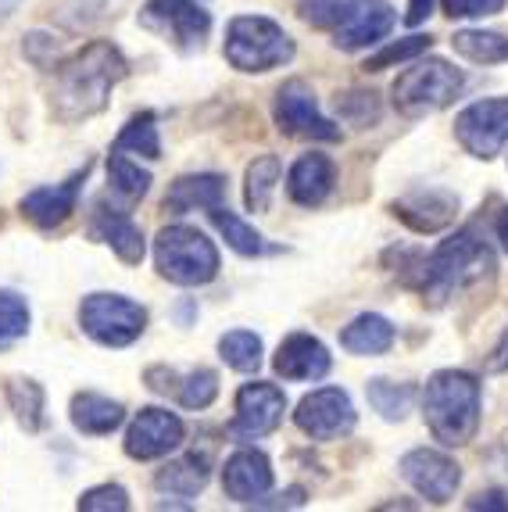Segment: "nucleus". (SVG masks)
I'll use <instances>...</instances> for the list:
<instances>
[{"label":"nucleus","mask_w":508,"mask_h":512,"mask_svg":"<svg viewBox=\"0 0 508 512\" xmlns=\"http://www.w3.org/2000/svg\"><path fill=\"white\" fill-rule=\"evenodd\" d=\"M129 65L122 51L111 40L86 43L83 51L65 58L54 69V90H51V111L54 119L72 126V122L94 119L108 108L111 90L126 79Z\"/></svg>","instance_id":"nucleus-1"},{"label":"nucleus","mask_w":508,"mask_h":512,"mask_svg":"<svg viewBox=\"0 0 508 512\" xmlns=\"http://www.w3.org/2000/svg\"><path fill=\"white\" fill-rule=\"evenodd\" d=\"M494 251L487 248V240L466 226L455 237H448L441 248H433L423 262V276H419V291L430 298L433 308L448 305L451 298L476 287H491L494 283Z\"/></svg>","instance_id":"nucleus-2"},{"label":"nucleus","mask_w":508,"mask_h":512,"mask_svg":"<svg viewBox=\"0 0 508 512\" xmlns=\"http://www.w3.org/2000/svg\"><path fill=\"white\" fill-rule=\"evenodd\" d=\"M483 387L466 369H441L430 376L423 391V416L426 427L444 448H462L480 430Z\"/></svg>","instance_id":"nucleus-3"},{"label":"nucleus","mask_w":508,"mask_h":512,"mask_svg":"<svg viewBox=\"0 0 508 512\" xmlns=\"http://www.w3.org/2000/svg\"><path fill=\"white\" fill-rule=\"evenodd\" d=\"M154 265L176 287H204L219 276V248L194 226H165L154 237Z\"/></svg>","instance_id":"nucleus-4"},{"label":"nucleus","mask_w":508,"mask_h":512,"mask_svg":"<svg viewBox=\"0 0 508 512\" xmlns=\"http://www.w3.org/2000/svg\"><path fill=\"white\" fill-rule=\"evenodd\" d=\"M297 54L290 33L265 15H237L226 26V61L237 72H272Z\"/></svg>","instance_id":"nucleus-5"},{"label":"nucleus","mask_w":508,"mask_h":512,"mask_svg":"<svg viewBox=\"0 0 508 512\" xmlns=\"http://www.w3.org/2000/svg\"><path fill=\"white\" fill-rule=\"evenodd\" d=\"M462 86H466V76L455 65H448L444 58H426L415 61L412 69H405L394 79L390 97L405 119H426L433 111L455 104Z\"/></svg>","instance_id":"nucleus-6"},{"label":"nucleus","mask_w":508,"mask_h":512,"mask_svg":"<svg viewBox=\"0 0 508 512\" xmlns=\"http://www.w3.org/2000/svg\"><path fill=\"white\" fill-rule=\"evenodd\" d=\"M79 326L101 348H129L147 330V308L122 294H90L79 305Z\"/></svg>","instance_id":"nucleus-7"},{"label":"nucleus","mask_w":508,"mask_h":512,"mask_svg":"<svg viewBox=\"0 0 508 512\" xmlns=\"http://www.w3.org/2000/svg\"><path fill=\"white\" fill-rule=\"evenodd\" d=\"M140 26L172 40L179 51H197L212 33V15L197 0H147L140 11Z\"/></svg>","instance_id":"nucleus-8"},{"label":"nucleus","mask_w":508,"mask_h":512,"mask_svg":"<svg viewBox=\"0 0 508 512\" xmlns=\"http://www.w3.org/2000/svg\"><path fill=\"white\" fill-rule=\"evenodd\" d=\"M272 111H276V126H280L287 137L322 140V144H337L340 140V126L319 111V101H315L312 86H308L305 79L283 83Z\"/></svg>","instance_id":"nucleus-9"},{"label":"nucleus","mask_w":508,"mask_h":512,"mask_svg":"<svg viewBox=\"0 0 508 512\" xmlns=\"http://www.w3.org/2000/svg\"><path fill=\"white\" fill-rule=\"evenodd\" d=\"M455 137L473 158L491 162L494 154L508 144V97H491V101H476L458 111Z\"/></svg>","instance_id":"nucleus-10"},{"label":"nucleus","mask_w":508,"mask_h":512,"mask_svg":"<svg viewBox=\"0 0 508 512\" xmlns=\"http://www.w3.org/2000/svg\"><path fill=\"white\" fill-rule=\"evenodd\" d=\"M355 405H351L348 391L340 387H319V391L305 394L294 412V423L301 434L312 441H337L355 430Z\"/></svg>","instance_id":"nucleus-11"},{"label":"nucleus","mask_w":508,"mask_h":512,"mask_svg":"<svg viewBox=\"0 0 508 512\" xmlns=\"http://www.w3.org/2000/svg\"><path fill=\"white\" fill-rule=\"evenodd\" d=\"M398 470L412 484L415 495H423L433 505H448L462 484V466L437 448H415L398 462Z\"/></svg>","instance_id":"nucleus-12"},{"label":"nucleus","mask_w":508,"mask_h":512,"mask_svg":"<svg viewBox=\"0 0 508 512\" xmlns=\"http://www.w3.org/2000/svg\"><path fill=\"white\" fill-rule=\"evenodd\" d=\"M283 412H287V394H283L276 384L251 380V384L240 387L237 416H233L229 430H233L240 441H254V437H265L280 427Z\"/></svg>","instance_id":"nucleus-13"},{"label":"nucleus","mask_w":508,"mask_h":512,"mask_svg":"<svg viewBox=\"0 0 508 512\" xmlns=\"http://www.w3.org/2000/svg\"><path fill=\"white\" fill-rule=\"evenodd\" d=\"M187 437L183 419L169 409H140L126 430V455L136 462H151L176 452Z\"/></svg>","instance_id":"nucleus-14"},{"label":"nucleus","mask_w":508,"mask_h":512,"mask_svg":"<svg viewBox=\"0 0 508 512\" xmlns=\"http://www.w3.org/2000/svg\"><path fill=\"white\" fill-rule=\"evenodd\" d=\"M222 491L240 505H258L272 491V462L258 448H240L222 466Z\"/></svg>","instance_id":"nucleus-15"},{"label":"nucleus","mask_w":508,"mask_h":512,"mask_svg":"<svg viewBox=\"0 0 508 512\" xmlns=\"http://www.w3.org/2000/svg\"><path fill=\"white\" fill-rule=\"evenodd\" d=\"M86 176H90V162H86L79 172H72L65 183L29 190V194L22 197V205H18V208H22V215H26L33 226H40V230H54V226H61L68 215L76 212L79 190H83Z\"/></svg>","instance_id":"nucleus-16"},{"label":"nucleus","mask_w":508,"mask_h":512,"mask_svg":"<svg viewBox=\"0 0 508 512\" xmlns=\"http://www.w3.org/2000/svg\"><path fill=\"white\" fill-rule=\"evenodd\" d=\"M272 366H276V373H280L283 380L305 384V380H322V376L330 373L333 359L319 337H312V333H290L287 341L276 348Z\"/></svg>","instance_id":"nucleus-17"},{"label":"nucleus","mask_w":508,"mask_h":512,"mask_svg":"<svg viewBox=\"0 0 508 512\" xmlns=\"http://www.w3.org/2000/svg\"><path fill=\"white\" fill-rule=\"evenodd\" d=\"M390 212L398 215L405 226H412L415 233H437L444 226H451L458 215V197L448 190H412V194L398 197Z\"/></svg>","instance_id":"nucleus-18"},{"label":"nucleus","mask_w":508,"mask_h":512,"mask_svg":"<svg viewBox=\"0 0 508 512\" xmlns=\"http://www.w3.org/2000/svg\"><path fill=\"white\" fill-rule=\"evenodd\" d=\"M333 187H337V162L322 151L301 154L287 176L290 201L301 208H319L333 194Z\"/></svg>","instance_id":"nucleus-19"},{"label":"nucleus","mask_w":508,"mask_h":512,"mask_svg":"<svg viewBox=\"0 0 508 512\" xmlns=\"http://www.w3.org/2000/svg\"><path fill=\"white\" fill-rule=\"evenodd\" d=\"M90 233H94L97 240H104L126 265L144 262V251H147L144 233H140V226H136L126 212H119V208H108L104 201H97L94 219H90Z\"/></svg>","instance_id":"nucleus-20"},{"label":"nucleus","mask_w":508,"mask_h":512,"mask_svg":"<svg viewBox=\"0 0 508 512\" xmlns=\"http://www.w3.org/2000/svg\"><path fill=\"white\" fill-rule=\"evenodd\" d=\"M394 8L390 4H365L362 11H355V15L344 22V26L333 29V43H337L340 51H365V47H373V43H380L383 36L394 29Z\"/></svg>","instance_id":"nucleus-21"},{"label":"nucleus","mask_w":508,"mask_h":512,"mask_svg":"<svg viewBox=\"0 0 508 512\" xmlns=\"http://www.w3.org/2000/svg\"><path fill=\"white\" fill-rule=\"evenodd\" d=\"M226 201V180L215 172H201V176H179L165 194V212L169 215H187L194 208L212 212L215 205Z\"/></svg>","instance_id":"nucleus-22"},{"label":"nucleus","mask_w":508,"mask_h":512,"mask_svg":"<svg viewBox=\"0 0 508 512\" xmlns=\"http://www.w3.org/2000/svg\"><path fill=\"white\" fill-rule=\"evenodd\" d=\"M208 480H212V462H208V455L190 452L154 473V491L169 498H197L204 487H208Z\"/></svg>","instance_id":"nucleus-23"},{"label":"nucleus","mask_w":508,"mask_h":512,"mask_svg":"<svg viewBox=\"0 0 508 512\" xmlns=\"http://www.w3.org/2000/svg\"><path fill=\"white\" fill-rule=\"evenodd\" d=\"M72 423H76L79 434L108 437L111 430H119L126 423V409L119 402L104 398V394L83 391L72 398Z\"/></svg>","instance_id":"nucleus-24"},{"label":"nucleus","mask_w":508,"mask_h":512,"mask_svg":"<svg viewBox=\"0 0 508 512\" xmlns=\"http://www.w3.org/2000/svg\"><path fill=\"white\" fill-rule=\"evenodd\" d=\"M340 348L351 355H387L394 348V326L376 312H362L340 330Z\"/></svg>","instance_id":"nucleus-25"},{"label":"nucleus","mask_w":508,"mask_h":512,"mask_svg":"<svg viewBox=\"0 0 508 512\" xmlns=\"http://www.w3.org/2000/svg\"><path fill=\"white\" fill-rule=\"evenodd\" d=\"M4 394H8V405H11V412H15L18 423H22V430L36 434V430L47 423V398H43V387L36 384V380L11 376Z\"/></svg>","instance_id":"nucleus-26"},{"label":"nucleus","mask_w":508,"mask_h":512,"mask_svg":"<svg viewBox=\"0 0 508 512\" xmlns=\"http://www.w3.org/2000/svg\"><path fill=\"white\" fill-rule=\"evenodd\" d=\"M212 222L215 226H219V233L222 237H226V244L233 251H237V255H244V258H258V255H269V244H265V237L258 230H254V226H247L244 219H240L237 212H229L226 205H215L212 212Z\"/></svg>","instance_id":"nucleus-27"},{"label":"nucleus","mask_w":508,"mask_h":512,"mask_svg":"<svg viewBox=\"0 0 508 512\" xmlns=\"http://www.w3.org/2000/svg\"><path fill=\"white\" fill-rule=\"evenodd\" d=\"M451 47L473 65H505L508 61V36L483 33V29H462L451 36Z\"/></svg>","instance_id":"nucleus-28"},{"label":"nucleus","mask_w":508,"mask_h":512,"mask_svg":"<svg viewBox=\"0 0 508 512\" xmlns=\"http://www.w3.org/2000/svg\"><path fill=\"white\" fill-rule=\"evenodd\" d=\"M280 158L276 154H262V158H254L247 165V190H244V201L254 215L258 212H269L272 205V194H276V183H280Z\"/></svg>","instance_id":"nucleus-29"},{"label":"nucleus","mask_w":508,"mask_h":512,"mask_svg":"<svg viewBox=\"0 0 508 512\" xmlns=\"http://www.w3.org/2000/svg\"><path fill=\"white\" fill-rule=\"evenodd\" d=\"M365 398H369V405H373L383 419H390V423H401V419L412 412L415 387L412 384H394V380H383V376H376V380H369V384H365Z\"/></svg>","instance_id":"nucleus-30"},{"label":"nucleus","mask_w":508,"mask_h":512,"mask_svg":"<svg viewBox=\"0 0 508 512\" xmlns=\"http://www.w3.org/2000/svg\"><path fill=\"white\" fill-rule=\"evenodd\" d=\"M219 359L237 373H258L262 366V337L251 330H229L219 337Z\"/></svg>","instance_id":"nucleus-31"},{"label":"nucleus","mask_w":508,"mask_h":512,"mask_svg":"<svg viewBox=\"0 0 508 512\" xmlns=\"http://www.w3.org/2000/svg\"><path fill=\"white\" fill-rule=\"evenodd\" d=\"M115 151H133L144 154V158H161V140H158V119L154 111H140L126 122L119 137H115Z\"/></svg>","instance_id":"nucleus-32"},{"label":"nucleus","mask_w":508,"mask_h":512,"mask_svg":"<svg viewBox=\"0 0 508 512\" xmlns=\"http://www.w3.org/2000/svg\"><path fill=\"white\" fill-rule=\"evenodd\" d=\"M108 183L126 201H140L151 190V172L140 169V162H129L126 151H111L108 158Z\"/></svg>","instance_id":"nucleus-33"},{"label":"nucleus","mask_w":508,"mask_h":512,"mask_svg":"<svg viewBox=\"0 0 508 512\" xmlns=\"http://www.w3.org/2000/svg\"><path fill=\"white\" fill-rule=\"evenodd\" d=\"M369 0H297V11L308 26L315 29H337L344 26L355 11H362Z\"/></svg>","instance_id":"nucleus-34"},{"label":"nucleus","mask_w":508,"mask_h":512,"mask_svg":"<svg viewBox=\"0 0 508 512\" xmlns=\"http://www.w3.org/2000/svg\"><path fill=\"white\" fill-rule=\"evenodd\" d=\"M176 398H179V405H183V409H194V412L208 409V405L219 398V376H215L212 369H204V366L190 369V373L179 380Z\"/></svg>","instance_id":"nucleus-35"},{"label":"nucleus","mask_w":508,"mask_h":512,"mask_svg":"<svg viewBox=\"0 0 508 512\" xmlns=\"http://www.w3.org/2000/svg\"><path fill=\"white\" fill-rule=\"evenodd\" d=\"M29 333V305L22 294L0 291V351H8Z\"/></svg>","instance_id":"nucleus-36"},{"label":"nucleus","mask_w":508,"mask_h":512,"mask_svg":"<svg viewBox=\"0 0 508 512\" xmlns=\"http://www.w3.org/2000/svg\"><path fill=\"white\" fill-rule=\"evenodd\" d=\"M430 36H405V40L398 43H387L383 51H376L373 58L365 61V72H383V69H394V65H401V61H412L419 58V54L430 51Z\"/></svg>","instance_id":"nucleus-37"},{"label":"nucleus","mask_w":508,"mask_h":512,"mask_svg":"<svg viewBox=\"0 0 508 512\" xmlns=\"http://www.w3.org/2000/svg\"><path fill=\"white\" fill-rule=\"evenodd\" d=\"M333 108H337L340 119L351 122V126H358V129L373 126V122L380 119V101H376L373 90H351V94H340Z\"/></svg>","instance_id":"nucleus-38"},{"label":"nucleus","mask_w":508,"mask_h":512,"mask_svg":"<svg viewBox=\"0 0 508 512\" xmlns=\"http://www.w3.org/2000/svg\"><path fill=\"white\" fill-rule=\"evenodd\" d=\"M79 509L83 512H126L129 509V491L119 484L90 487V491L79 498Z\"/></svg>","instance_id":"nucleus-39"},{"label":"nucleus","mask_w":508,"mask_h":512,"mask_svg":"<svg viewBox=\"0 0 508 512\" xmlns=\"http://www.w3.org/2000/svg\"><path fill=\"white\" fill-rule=\"evenodd\" d=\"M508 0H441V8L448 18H487L505 11Z\"/></svg>","instance_id":"nucleus-40"},{"label":"nucleus","mask_w":508,"mask_h":512,"mask_svg":"<svg viewBox=\"0 0 508 512\" xmlns=\"http://www.w3.org/2000/svg\"><path fill=\"white\" fill-rule=\"evenodd\" d=\"M147 387H151L154 394H176V387H179V376L172 373V369H165V366H154V369H147Z\"/></svg>","instance_id":"nucleus-41"},{"label":"nucleus","mask_w":508,"mask_h":512,"mask_svg":"<svg viewBox=\"0 0 508 512\" xmlns=\"http://www.w3.org/2000/svg\"><path fill=\"white\" fill-rule=\"evenodd\" d=\"M469 509H508V498L501 495V491H483V495L469 498Z\"/></svg>","instance_id":"nucleus-42"},{"label":"nucleus","mask_w":508,"mask_h":512,"mask_svg":"<svg viewBox=\"0 0 508 512\" xmlns=\"http://www.w3.org/2000/svg\"><path fill=\"white\" fill-rule=\"evenodd\" d=\"M430 15H433V0H408V15H405L408 26H423Z\"/></svg>","instance_id":"nucleus-43"},{"label":"nucleus","mask_w":508,"mask_h":512,"mask_svg":"<svg viewBox=\"0 0 508 512\" xmlns=\"http://www.w3.org/2000/svg\"><path fill=\"white\" fill-rule=\"evenodd\" d=\"M494 230H498V240H501V248L508 251V208L498 215V222H494Z\"/></svg>","instance_id":"nucleus-44"},{"label":"nucleus","mask_w":508,"mask_h":512,"mask_svg":"<svg viewBox=\"0 0 508 512\" xmlns=\"http://www.w3.org/2000/svg\"><path fill=\"white\" fill-rule=\"evenodd\" d=\"M15 8H18V0H0V22H4Z\"/></svg>","instance_id":"nucleus-45"}]
</instances>
